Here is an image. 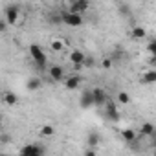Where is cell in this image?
Here are the masks:
<instances>
[{
  "label": "cell",
  "mask_w": 156,
  "mask_h": 156,
  "mask_svg": "<svg viewBox=\"0 0 156 156\" xmlns=\"http://www.w3.org/2000/svg\"><path fill=\"white\" fill-rule=\"evenodd\" d=\"M118 101L123 103V105H127V103H130V96H129L127 92H119V94H118Z\"/></svg>",
  "instance_id": "cell-21"
},
{
  "label": "cell",
  "mask_w": 156,
  "mask_h": 156,
  "mask_svg": "<svg viewBox=\"0 0 156 156\" xmlns=\"http://www.w3.org/2000/svg\"><path fill=\"white\" fill-rule=\"evenodd\" d=\"M20 17V6L13 4V6H8L6 8V24L8 26H15L17 20Z\"/></svg>",
  "instance_id": "cell-4"
},
{
  "label": "cell",
  "mask_w": 156,
  "mask_h": 156,
  "mask_svg": "<svg viewBox=\"0 0 156 156\" xmlns=\"http://www.w3.org/2000/svg\"><path fill=\"white\" fill-rule=\"evenodd\" d=\"M149 64H152V66L156 64V55H151V57H149Z\"/></svg>",
  "instance_id": "cell-27"
},
{
  "label": "cell",
  "mask_w": 156,
  "mask_h": 156,
  "mask_svg": "<svg viewBox=\"0 0 156 156\" xmlns=\"http://www.w3.org/2000/svg\"><path fill=\"white\" fill-rule=\"evenodd\" d=\"M8 30V24H6V20H0V33H4Z\"/></svg>",
  "instance_id": "cell-26"
},
{
  "label": "cell",
  "mask_w": 156,
  "mask_h": 156,
  "mask_svg": "<svg viewBox=\"0 0 156 156\" xmlns=\"http://www.w3.org/2000/svg\"><path fill=\"white\" fill-rule=\"evenodd\" d=\"M59 17H61V22L66 24V26H72V28H79V26H83V17H81V15L62 11Z\"/></svg>",
  "instance_id": "cell-3"
},
{
  "label": "cell",
  "mask_w": 156,
  "mask_h": 156,
  "mask_svg": "<svg viewBox=\"0 0 156 156\" xmlns=\"http://www.w3.org/2000/svg\"><path fill=\"white\" fill-rule=\"evenodd\" d=\"M41 87H42L41 77H30V79H28V85H26V88H28L30 92H35V90H39Z\"/></svg>",
  "instance_id": "cell-15"
},
{
  "label": "cell",
  "mask_w": 156,
  "mask_h": 156,
  "mask_svg": "<svg viewBox=\"0 0 156 156\" xmlns=\"http://www.w3.org/2000/svg\"><path fill=\"white\" fill-rule=\"evenodd\" d=\"M92 98H94V105H98V107L107 103V92L103 88H94L92 90Z\"/></svg>",
  "instance_id": "cell-8"
},
{
  "label": "cell",
  "mask_w": 156,
  "mask_h": 156,
  "mask_svg": "<svg viewBox=\"0 0 156 156\" xmlns=\"http://www.w3.org/2000/svg\"><path fill=\"white\" fill-rule=\"evenodd\" d=\"M79 105L81 108H90L94 105V98H92V90H83L81 98H79Z\"/></svg>",
  "instance_id": "cell-9"
},
{
  "label": "cell",
  "mask_w": 156,
  "mask_h": 156,
  "mask_svg": "<svg viewBox=\"0 0 156 156\" xmlns=\"http://www.w3.org/2000/svg\"><path fill=\"white\" fill-rule=\"evenodd\" d=\"M46 149L44 145H39V143H28L20 149L19 156H44Z\"/></svg>",
  "instance_id": "cell-2"
},
{
  "label": "cell",
  "mask_w": 156,
  "mask_h": 156,
  "mask_svg": "<svg viewBox=\"0 0 156 156\" xmlns=\"http://www.w3.org/2000/svg\"><path fill=\"white\" fill-rule=\"evenodd\" d=\"M0 156H2V154H0Z\"/></svg>",
  "instance_id": "cell-29"
},
{
  "label": "cell",
  "mask_w": 156,
  "mask_h": 156,
  "mask_svg": "<svg viewBox=\"0 0 156 156\" xmlns=\"http://www.w3.org/2000/svg\"><path fill=\"white\" fill-rule=\"evenodd\" d=\"M130 35H132V39H145V35H147V31L141 28V26H134L132 28V31H130Z\"/></svg>",
  "instance_id": "cell-18"
},
{
  "label": "cell",
  "mask_w": 156,
  "mask_h": 156,
  "mask_svg": "<svg viewBox=\"0 0 156 156\" xmlns=\"http://www.w3.org/2000/svg\"><path fill=\"white\" fill-rule=\"evenodd\" d=\"M147 50H149V53H151V55H156V41H154V39H151V41H149Z\"/></svg>",
  "instance_id": "cell-22"
},
{
  "label": "cell",
  "mask_w": 156,
  "mask_h": 156,
  "mask_svg": "<svg viewBox=\"0 0 156 156\" xmlns=\"http://www.w3.org/2000/svg\"><path fill=\"white\" fill-rule=\"evenodd\" d=\"M152 134H154V125L151 121L143 123L141 129H140V136H152Z\"/></svg>",
  "instance_id": "cell-17"
},
{
  "label": "cell",
  "mask_w": 156,
  "mask_h": 156,
  "mask_svg": "<svg viewBox=\"0 0 156 156\" xmlns=\"http://www.w3.org/2000/svg\"><path fill=\"white\" fill-rule=\"evenodd\" d=\"M85 59H87V55H85L81 50H73V51H70V55H68V61H70L73 66H83V64H85Z\"/></svg>",
  "instance_id": "cell-6"
},
{
  "label": "cell",
  "mask_w": 156,
  "mask_h": 156,
  "mask_svg": "<svg viewBox=\"0 0 156 156\" xmlns=\"http://www.w3.org/2000/svg\"><path fill=\"white\" fill-rule=\"evenodd\" d=\"M62 75H64V68L62 66H59V64H53L51 68H50V77L53 81H59V79H62Z\"/></svg>",
  "instance_id": "cell-11"
},
{
  "label": "cell",
  "mask_w": 156,
  "mask_h": 156,
  "mask_svg": "<svg viewBox=\"0 0 156 156\" xmlns=\"http://www.w3.org/2000/svg\"><path fill=\"white\" fill-rule=\"evenodd\" d=\"M39 134H41L42 138H51V136L55 134V127H53V125H42V127L39 129Z\"/></svg>",
  "instance_id": "cell-16"
},
{
  "label": "cell",
  "mask_w": 156,
  "mask_h": 156,
  "mask_svg": "<svg viewBox=\"0 0 156 156\" xmlns=\"http://www.w3.org/2000/svg\"><path fill=\"white\" fill-rule=\"evenodd\" d=\"M64 44H66V42H64L62 39H53V41L50 42V46H51V50H53V51H62Z\"/></svg>",
  "instance_id": "cell-20"
},
{
  "label": "cell",
  "mask_w": 156,
  "mask_h": 156,
  "mask_svg": "<svg viewBox=\"0 0 156 156\" xmlns=\"http://www.w3.org/2000/svg\"><path fill=\"white\" fill-rule=\"evenodd\" d=\"M9 141H11L9 134H0V143H9Z\"/></svg>",
  "instance_id": "cell-24"
},
{
  "label": "cell",
  "mask_w": 156,
  "mask_h": 156,
  "mask_svg": "<svg viewBox=\"0 0 156 156\" xmlns=\"http://www.w3.org/2000/svg\"><path fill=\"white\" fill-rule=\"evenodd\" d=\"M83 156H98V152H96L94 149H87V151L83 152Z\"/></svg>",
  "instance_id": "cell-25"
},
{
  "label": "cell",
  "mask_w": 156,
  "mask_h": 156,
  "mask_svg": "<svg viewBox=\"0 0 156 156\" xmlns=\"http://www.w3.org/2000/svg\"><path fill=\"white\" fill-rule=\"evenodd\" d=\"M141 83H145V85H152V83H156V70H154V68H151V70H147V72L143 73Z\"/></svg>",
  "instance_id": "cell-14"
},
{
  "label": "cell",
  "mask_w": 156,
  "mask_h": 156,
  "mask_svg": "<svg viewBox=\"0 0 156 156\" xmlns=\"http://www.w3.org/2000/svg\"><path fill=\"white\" fill-rule=\"evenodd\" d=\"M4 101H6V105L15 107V105L19 103V98H17V94H13V92H6V94H4Z\"/></svg>",
  "instance_id": "cell-19"
},
{
  "label": "cell",
  "mask_w": 156,
  "mask_h": 156,
  "mask_svg": "<svg viewBox=\"0 0 156 156\" xmlns=\"http://www.w3.org/2000/svg\"><path fill=\"white\" fill-rule=\"evenodd\" d=\"M30 55L35 62V66L39 70H44L46 68V62H48V57H46V51L39 46V44H30Z\"/></svg>",
  "instance_id": "cell-1"
},
{
  "label": "cell",
  "mask_w": 156,
  "mask_h": 156,
  "mask_svg": "<svg viewBox=\"0 0 156 156\" xmlns=\"http://www.w3.org/2000/svg\"><path fill=\"white\" fill-rule=\"evenodd\" d=\"M105 114H107V118L108 119H112V121H118L119 119V110H118V105L116 103H105Z\"/></svg>",
  "instance_id": "cell-7"
},
{
  "label": "cell",
  "mask_w": 156,
  "mask_h": 156,
  "mask_svg": "<svg viewBox=\"0 0 156 156\" xmlns=\"http://www.w3.org/2000/svg\"><path fill=\"white\" fill-rule=\"evenodd\" d=\"M81 75H70L68 79L64 81V87L68 88V90H77L79 88V85H81Z\"/></svg>",
  "instance_id": "cell-10"
},
{
  "label": "cell",
  "mask_w": 156,
  "mask_h": 156,
  "mask_svg": "<svg viewBox=\"0 0 156 156\" xmlns=\"http://www.w3.org/2000/svg\"><path fill=\"white\" fill-rule=\"evenodd\" d=\"M88 0H75V2H72L70 4V9H68V13H75V15H81L83 17V13L88 9Z\"/></svg>",
  "instance_id": "cell-5"
},
{
  "label": "cell",
  "mask_w": 156,
  "mask_h": 156,
  "mask_svg": "<svg viewBox=\"0 0 156 156\" xmlns=\"http://www.w3.org/2000/svg\"><path fill=\"white\" fill-rule=\"evenodd\" d=\"M0 121H2V114H0Z\"/></svg>",
  "instance_id": "cell-28"
},
{
  "label": "cell",
  "mask_w": 156,
  "mask_h": 156,
  "mask_svg": "<svg viewBox=\"0 0 156 156\" xmlns=\"http://www.w3.org/2000/svg\"><path fill=\"white\" fill-rule=\"evenodd\" d=\"M101 66H103L105 70H110V68H112V59H108V57L103 59V61H101Z\"/></svg>",
  "instance_id": "cell-23"
},
{
  "label": "cell",
  "mask_w": 156,
  "mask_h": 156,
  "mask_svg": "<svg viewBox=\"0 0 156 156\" xmlns=\"http://www.w3.org/2000/svg\"><path fill=\"white\" fill-rule=\"evenodd\" d=\"M121 138H123L127 143H134L136 138H138V132H136L134 129H123V130H121Z\"/></svg>",
  "instance_id": "cell-12"
},
{
  "label": "cell",
  "mask_w": 156,
  "mask_h": 156,
  "mask_svg": "<svg viewBox=\"0 0 156 156\" xmlns=\"http://www.w3.org/2000/svg\"><path fill=\"white\" fill-rule=\"evenodd\" d=\"M87 143H88V149H94L96 151V147L101 143V136L98 132H90L88 138H87Z\"/></svg>",
  "instance_id": "cell-13"
}]
</instances>
